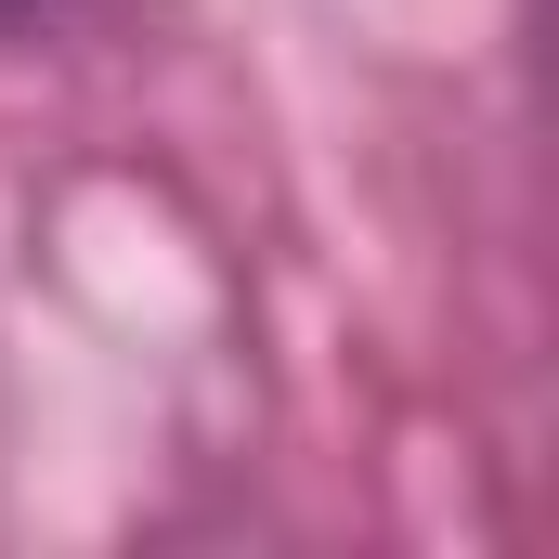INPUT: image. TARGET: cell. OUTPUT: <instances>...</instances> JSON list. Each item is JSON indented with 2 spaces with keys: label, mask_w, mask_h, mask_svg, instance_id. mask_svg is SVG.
I'll list each match as a JSON object with an SVG mask.
<instances>
[{
  "label": "cell",
  "mask_w": 559,
  "mask_h": 559,
  "mask_svg": "<svg viewBox=\"0 0 559 559\" xmlns=\"http://www.w3.org/2000/svg\"><path fill=\"white\" fill-rule=\"evenodd\" d=\"M13 13H39V0H0V26H13Z\"/></svg>",
  "instance_id": "obj_1"
}]
</instances>
